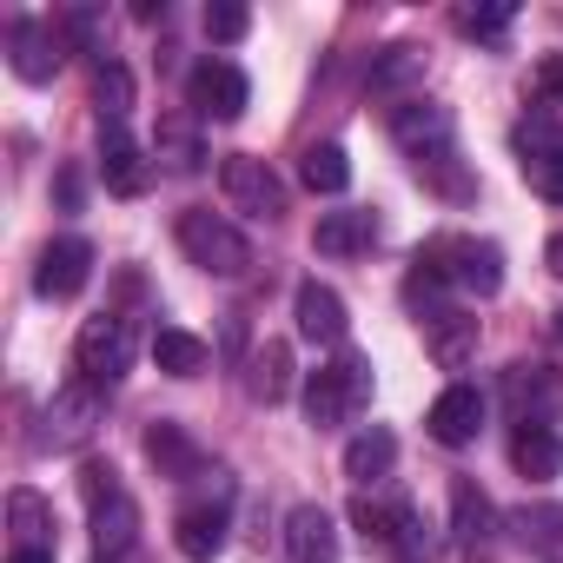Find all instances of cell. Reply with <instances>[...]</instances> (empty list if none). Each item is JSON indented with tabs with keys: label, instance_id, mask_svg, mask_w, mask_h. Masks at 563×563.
Wrapping results in <instances>:
<instances>
[{
	"label": "cell",
	"instance_id": "cell-1",
	"mask_svg": "<svg viewBox=\"0 0 563 563\" xmlns=\"http://www.w3.org/2000/svg\"><path fill=\"white\" fill-rule=\"evenodd\" d=\"M365 405H372V358H358V352H339L332 365H319V372L306 378V418H312L319 431L352 424Z\"/></svg>",
	"mask_w": 563,
	"mask_h": 563
},
{
	"label": "cell",
	"instance_id": "cell-2",
	"mask_svg": "<svg viewBox=\"0 0 563 563\" xmlns=\"http://www.w3.org/2000/svg\"><path fill=\"white\" fill-rule=\"evenodd\" d=\"M418 265L438 272L444 286H457V292H477V299H490L504 286V252L490 239H464V232H444V239L418 245Z\"/></svg>",
	"mask_w": 563,
	"mask_h": 563
},
{
	"label": "cell",
	"instance_id": "cell-3",
	"mask_svg": "<svg viewBox=\"0 0 563 563\" xmlns=\"http://www.w3.org/2000/svg\"><path fill=\"white\" fill-rule=\"evenodd\" d=\"M179 245H186V258H192L199 272H212V278H239V272L252 265V239H245L232 219L206 212V206L179 212Z\"/></svg>",
	"mask_w": 563,
	"mask_h": 563
},
{
	"label": "cell",
	"instance_id": "cell-4",
	"mask_svg": "<svg viewBox=\"0 0 563 563\" xmlns=\"http://www.w3.org/2000/svg\"><path fill=\"white\" fill-rule=\"evenodd\" d=\"M74 372H80L87 385L113 391V385L133 372V325H126L120 312L87 319V325H80V339H74Z\"/></svg>",
	"mask_w": 563,
	"mask_h": 563
},
{
	"label": "cell",
	"instance_id": "cell-5",
	"mask_svg": "<svg viewBox=\"0 0 563 563\" xmlns=\"http://www.w3.org/2000/svg\"><path fill=\"white\" fill-rule=\"evenodd\" d=\"M517 166H523V186L537 199H563V126H550L543 113H530L517 126Z\"/></svg>",
	"mask_w": 563,
	"mask_h": 563
},
{
	"label": "cell",
	"instance_id": "cell-6",
	"mask_svg": "<svg viewBox=\"0 0 563 563\" xmlns=\"http://www.w3.org/2000/svg\"><path fill=\"white\" fill-rule=\"evenodd\" d=\"M219 186H225V199H232L239 212H252V219H278V212H286V179H278L265 159H252V153H225Z\"/></svg>",
	"mask_w": 563,
	"mask_h": 563
},
{
	"label": "cell",
	"instance_id": "cell-7",
	"mask_svg": "<svg viewBox=\"0 0 563 563\" xmlns=\"http://www.w3.org/2000/svg\"><path fill=\"white\" fill-rule=\"evenodd\" d=\"M352 523L372 550L385 556H418L424 550V530H418V510L411 504H385V497H358L352 504Z\"/></svg>",
	"mask_w": 563,
	"mask_h": 563
},
{
	"label": "cell",
	"instance_id": "cell-8",
	"mask_svg": "<svg viewBox=\"0 0 563 563\" xmlns=\"http://www.w3.org/2000/svg\"><path fill=\"white\" fill-rule=\"evenodd\" d=\"M186 100H192L199 120H239L245 100H252V87H245V74L232 60H199L192 80H186Z\"/></svg>",
	"mask_w": 563,
	"mask_h": 563
},
{
	"label": "cell",
	"instance_id": "cell-9",
	"mask_svg": "<svg viewBox=\"0 0 563 563\" xmlns=\"http://www.w3.org/2000/svg\"><path fill=\"white\" fill-rule=\"evenodd\" d=\"M391 133H398V146H405L418 166L451 159V113H444L438 100H405V107L391 113Z\"/></svg>",
	"mask_w": 563,
	"mask_h": 563
},
{
	"label": "cell",
	"instance_id": "cell-10",
	"mask_svg": "<svg viewBox=\"0 0 563 563\" xmlns=\"http://www.w3.org/2000/svg\"><path fill=\"white\" fill-rule=\"evenodd\" d=\"M93 424H100V385L67 378V385L54 391V405H47V444H54V451H74V444L93 438Z\"/></svg>",
	"mask_w": 563,
	"mask_h": 563
},
{
	"label": "cell",
	"instance_id": "cell-11",
	"mask_svg": "<svg viewBox=\"0 0 563 563\" xmlns=\"http://www.w3.org/2000/svg\"><path fill=\"white\" fill-rule=\"evenodd\" d=\"M87 278H93V245H87V239H54V245L41 252L34 292H41V299H74Z\"/></svg>",
	"mask_w": 563,
	"mask_h": 563
},
{
	"label": "cell",
	"instance_id": "cell-12",
	"mask_svg": "<svg viewBox=\"0 0 563 563\" xmlns=\"http://www.w3.org/2000/svg\"><path fill=\"white\" fill-rule=\"evenodd\" d=\"M292 319H299V332H306L312 345H345V332H352V319H345V299H339L332 286H319V278H306V286H299V299H292Z\"/></svg>",
	"mask_w": 563,
	"mask_h": 563
},
{
	"label": "cell",
	"instance_id": "cell-13",
	"mask_svg": "<svg viewBox=\"0 0 563 563\" xmlns=\"http://www.w3.org/2000/svg\"><path fill=\"white\" fill-rule=\"evenodd\" d=\"M8 67L21 74V80H54V67H60V34L47 27V21H14L8 27Z\"/></svg>",
	"mask_w": 563,
	"mask_h": 563
},
{
	"label": "cell",
	"instance_id": "cell-14",
	"mask_svg": "<svg viewBox=\"0 0 563 563\" xmlns=\"http://www.w3.org/2000/svg\"><path fill=\"white\" fill-rule=\"evenodd\" d=\"M286 556L292 563H339V523L325 504H299L286 517Z\"/></svg>",
	"mask_w": 563,
	"mask_h": 563
},
{
	"label": "cell",
	"instance_id": "cell-15",
	"mask_svg": "<svg viewBox=\"0 0 563 563\" xmlns=\"http://www.w3.org/2000/svg\"><path fill=\"white\" fill-rule=\"evenodd\" d=\"M431 438L438 444H471L477 431H484V391L477 385H451V391H438V405H431Z\"/></svg>",
	"mask_w": 563,
	"mask_h": 563
},
{
	"label": "cell",
	"instance_id": "cell-16",
	"mask_svg": "<svg viewBox=\"0 0 563 563\" xmlns=\"http://www.w3.org/2000/svg\"><path fill=\"white\" fill-rule=\"evenodd\" d=\"M173 543L186 563H212L225 550V504H186L173 517Z\"/></svg>",
	"mask_w": 563,
	"mask_h": 563
},
{
	"label": "cell",
	"instance_id": "cell-17",
	"mask_svg": "<svg viewBox=\"0 0 563 563\" xmlns=\"http://www.w3.org/2000/svg\"><path fill=\"white\" fill-rule=\"evenodd\" d=\"M100 173H107V186L120 199L146 192V153H140V140L126 126H100Z\"/></svg>",
	"mask_w": 563,
	"mask_h": 563
},
{
	"label": "cell",
	"instance_id": "cell-18",
	"mask_svg": "<svg viewBox=\"0 0 563 563\" xmlns=\"http://www.w3.org/2000/svg\"><path fill=\"white\" fill-rule=\"evenodd\" d=\"M424 345H431V358L444 372H457L477 352V319H464V312H424Z\"/></svg>",
	"mask_w": 563,
	"mask_h": 563
},
{
	"label": "cell",
	"instance_id": "cell-19",
	"mask_svg": "<svg viewBox=\"0 0 563 563\" xmlns=\"http://www.w3.org/2000/svg\"><path fill=\"white\" fill-rule=\"evenodd\" d=\"M510 464H517L530 484H543V477L563 471V438H556L550 424H517V438H510Z\"/></svg>",
	"mask_w": 563,
	"mask_h": 563
},
{
	"label": "cell",
	"instance_id": "cell-20",
	"mask_svg": "<svg viewBox=\"0 0 563 563\" xmlns=\"http://www.w3.org/2000/svg\"><path fill=\"white\" fill-rule=\"evenodd\" d=\"M146 457L159 464V477H199V471H206V451H199L179 424H153V431H146Z\"/></svg>",
	"mask_w": 563,
	"mask_h": 563
},
{
	"label": "cell",
	"instance_id": "cell-21",
	"mask_svg": "<svg viewBox=\"0 0 563 563\" xmlns=\"http://www.w3.org/2000/svg\"><path fill=\"white\" fill-rule=\"evenodd\" d=\"M398 464V438L385 431V424H372V431H358L352 444H345V477L352 484H372V477H385Z\"/></svg>",
	"mask_w": 563,
	"mask_h": 563
},
{
	"label": "cell",
	"instance_id": "cell-22",
	"mask_svg": "<svg viewBox=\"0 0 563 563\" xmlns=\"http://www.w3.org/2000/svg\"><path fill=\"white\" fill-rule=\"evenodd\" d=\"M153 365H159L166 378H199V372H206V339H192V332H179V325H159V332H153Z\"/></svg>",
	"mask_w": 563,
	"mask_h": 563
},
{
	"label": "cell",
	"instance_id": "cell-23",
	"mask_svg": "<svg viewBox=\"0 0 563 563\" xmlns=\"http://www.w3.org/2000/svg\"><path fill=\"white\" fill-rule=\"evenodd\" d=\"M133 537H140V504L133 497H113V504L93 510V550L100 556H126Z\"/></svg>",
	"mask_w": 563,
	"mask_h": 563
},
{
	"label": "cell",
	"instance_id": "cell-24",
	"mask_svg": "<svg viewBox=\"0 0 563 563\" xmlns=\"http://www.w3.org/2000/svg\"><path fill=\"white\" fill-rule=\"evenodd\" d=\"M372 239H378V219L372 212H325L319 219V252H332V258H352Z\"/></svg>",
	"mask_w": 563,
	"mask_h": 563
},
{
	"label": "cell",
	"instance_id": "cell-25",
	"mask_svg": "<svg viewBox=\"0 0 563 563\" xmlns=\"http://www.w3.org/2000/svg\"><path fill=\"white\" fill-rule=\"evenodd\" d=\"M451 530H457L464 543H484V537L497 530V504H490L477 484H451Z\"/></svg>",
	"mask_w": 563,
	"mask_h": 563
},
{
	"label": "cell",
	"instance_id": "cell-26",
	"mask_svg": "<svg viewBox=\"0 0 563 563\" xmlns=\"http://www.w3.org/2000/svg\"><path fill=\"white\" fill-rule=\"evenodd\" d=\"M510 398H517V411H530L523 424H543V411L563 405V385H556L543 365H517V372H510Z\"/></svg>",
	"mask_w": 563,
	"mask_h": 563
},
{
	"label": "cell",
	"instance_id": "cell-27",
	"mask_svg": "<svg viewBox=\"0 0 563 563\" xmlns=\"http://www.w3.org/2000/svg\"><path fill=\"white\" fill-rule=\"evenodd\" d=\"M292 391V352L278 345V339H265L258 352H252V398H265V405H278Z\"/></svg>",
	"mask_w": 563,
	"mask_h": 563
},
{
	"label": "cell",
	"instance_id": "cell-28",
	"mask_svg": "<svg viewBox=\"0 0 563 563\" xmlns=\"http://www.w3.org/2000/svg\"><path fill=\"white\" fill-rule=\"evenodd\" d=\"M299 179L312 186V192H345L352 186V159H345V146H306V166H299Z\"/></svg>",
	"mask_w": 563,
	"mask_h": 563
},
{
	"label": "cell",
	"instance_id": "cell-29",
	"mask_svg": "<svg viewBox=\"0 0 563 563\" xmlns=\"http://www.w3.org/2000/svg\"><path fill=\"white\" fill-rule=\"evenodd\" d=\"M8 523H14L21 550H54V543H47V530H54V510H47L34 490H14V497H8Z\"/></svg>",
	"mask_w": 563,
	"mask_h": 563
},
{
	"label": "cell",
	"instance_id": "cell-30",
	"mask_svg": "<svg viewBox=\"0 0 563 563\" xmlns=\"http://www.w3.org/2000/svg\"><path fill=\"white\" fill-rule=\"evenodd\" d=\"M153 153H159L173 173H192V166L206 159V153H199V133H192V120H179V113H173V120H159V133H153Z\"/></svg>",
	"mask_w": 563,
	"mask_h": 563
},
{
	"label": "cell",
	"instance_id": "cell-31",
	"mask_svg": "<svg viewBox=\"0 0 563 563\" xmlns=\"http://www.w3.org/2000/svg\"><path fill=\"white\" fill-rule=\"evenodd\" d=\"M126 107H133V74L107 60V67H100V126H120Z\"/></svg>",
	"mask_w": 563,
	"mask_h": 563
},
{
	"label": "cell",
	"instance_id": "cell-32",
	"mask_svg": "<svg viewBox=\"0 0 563 563\" xmlns=\"http://www.w3.org/2000/svg\"><path fill=\"white\" fill-rule=\"evenodd\" d=\"M80 497H87V510H100V504L126 497V490H120V471H113V464H100V457H93V464H80Z\"/></svg>",
	"mask_w": 563,
	"mask_h": 563
},
{
	"label": "cell",
	"instance_id": "cell-33",
	"mask_svg": "<svg viewBox=\"0 0 563 563\" xmlns=\"http://www.w3.org/2000/svg\"><path fill=\"white\" fill-rule=\"evenodd\" d=\"M245 27H252V14L239 8V0H212L206 8V34L212 41H245Z\"/></svg>",
	"mask_w": 563,
	"mask_h": 563
},
{
	"label": "cell",
	"instance_id": "cell-34",
	"mask_svg": "<svg viewBox=\"0 0 563 563\" xmlns=\"http://www.w3.org/2000/svg\"><path fill=\"white\" fill-rule=\"evenodd\" d=\"M510 14H517L510 0H497V8H464V14H457V27H464V34H504V27H510Z\"/></svg>",
	"mask_w": 563,
	"mask_h": 563
},
{
	"label": "cell",
	"instance_id": "cell-35",
	"mask_svg": "<svg viewBox=\"0 0 563 563\" xmlns=\"http://www.w3.org/2000/svg\"><path fill=\"white\" fill-rule=\"evenodd\" d=\"M517 530H523V543H530V537H537V543H556V537H563V510H537V517L523 510Z\"/></svg>",
	"mask_w": 563,
	"mask_h": 563
},
{
	"label": "cell",
	"instance_id": "cell-36",
	"mask_svg": "<svg viewBox=\"0 0 563 563\" xmlns=\"http://www.w3.org/2000/svg\"><path fill=\"white\" fill-rule=\"evenodd\" d=\"M8 563H54V550H21V543H14V556H8Z\"/></svg>",
	"mask_w": 563,
	"mask_h": 563
},
{
	"label": "cell",
	"instance_id": "cell-37",
	"mask_svg": "<svg viewBox=\"0 0 563 563\" xmlns=\"http://www.w3.org/2000/svg\"><path fill=\"white\" fill-rule=\"evenodd\" d=\"M543 265H550V272H556V278H563V232H556V239H550V252H543Z\"/></svg>",
	"mask_w": 563,
	"mask_h": 563
},
{
	"label": "cell",
	"instance_id": "cell-38",
	"mask_svg": "<svg viewBox=\"0 0 563 563\" xmlns=\"http://www.w3.org/2000/svg\"><path fill=\"white\" fill-rule=\"evenodd\" d=\"M543 87H550V93H563V67H556V60L543 67Z\"/></svg>",
	"mask_w": 563,
	"mask_h": 563
},
{
	"label": "cell",
	"instance_id": "cell-39",
	"mask_svg": "<svg viewBox=\"0 0 563 563\" xmlns=\"http://www.w3.org/2000/svg\"><path fill=\"white\" fill-rule=\"evenodd\" d=\"M556 339H563V312H556Z\"/></svg>",
	"mask_w": 563,
	"mask_h": 563
}]
</instances>
